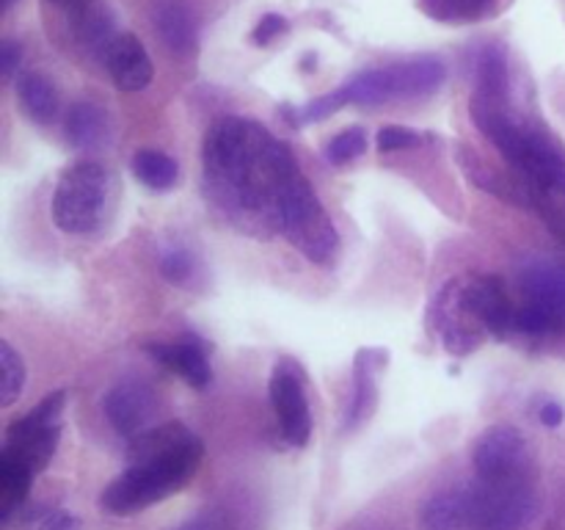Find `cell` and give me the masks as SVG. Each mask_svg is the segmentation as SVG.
I'll return each instance as SVG.
<instances>
[{
	"label": "cell",
	"instance_id": "27",
	"mask_svg": "<svg viewBox=\"0 0 565 530\" xmlns=\"http://www.w3.org/2000/svg\"><path fill=\"white\" fill-rule=\"evenodd\" d=\"M535 210L544 215L546 226H550V230L565 243V197L544 199V202L535 204Z\"/></svg>",
	"mask_w": 565,
	"mask_h": 530
},
{
	"label": "cell",
	"instance_id": "24",
	"mask_svg": "<svg viewBox=\"0 0 565 530\" xmlns=\"http://www.w3.org/2000/svg\"><path fill=\"white\" fill-rule=\"evenodd\" d=\"M160 274H163L171 285H185V282H191V276L196 274V259H193V254L188 252V248L174 246L169 248V252H163V257H160Z\"/></svg>",
	"mask_w": 565,
	"mask_h": 530
},
{
	"label": "cell",
	"instance_id": "20",
	"mask_svg": "<svg viewBox=\"0 0 565 530\" xmlns=\"http://www.w3.org/2000/svg\"><path fill=\"white\" fill-rule=\"evenodd\" d=\"M425 17L445 25H472L494 11L497 0H417Z\"/></svg>",
	"mask_w": 565,
	"mask_h": 530
},
{
	"label": "cell",
	"instance_id": "3",
	"mask_svg": "<svg viewBox=\"0 0 565 530\" xmlns=\"http://www.w3.org/2000/svg\"><path fill=\"white\" fill-rule=\"evenodd\" d=\"M475 127L500 149L519 180L533 197V208L544 199L565 197V147L561 138L533 116L513 105L511 92H478L469 99Z\"/></svg>",
	"mask_w": 565,
	"mask_h": 530
},
{
	"label": "cell",
	"instance_id": "4",
	"mask_svg": "<svg viewBox=\"0 0 565 530\" xmlns=\"http://www.w3.org/2000/svg\"><path fill=\"white\" fill-rule=\"evenodd\" d=\"M539 517L535 484H486L441 489L423 506V530H530Z\"/></svg>",
	"mask_w": 565,
	"mask_h": 530
},
{
	"label": "cell",
	"instance_id": "13",
	"mask_svg": "<svg viewBox=\"0 0 565 530\" xmlns=\"http://www.w3.org/2000/svg\"><path fill=\"white\" fill-rule=\"evenodd\" d=\"M103 412L121 436L132 439L141 431L152 428V417L158 412V395H154L152 386L138 379L119 381V384L105 392Z\"/></svg>",
	"mask_w": 565,
	"mask_h": 530
},
{
	"label": "cell",
	"instance_id": "22",
	"mask_svg": "<svg viewBox=\"0 0 565 530\" xmlns=\"http://www.w3.org/2000/svg\"><path fill=\"white\" fill-rule=\"evenodd\" d=\"M25 386V362L11 342H0V406H11Z\"/></svg>",
	"mask_w": 565,
	"mask_h": 530
},
{
	"label": "cell",
	"instance_id": "2",
	"mask_svg": "<svg viewBox=\"0 0 565 530\" xmlns=\"http://www.w3.org/2000/svg\"><path fill=\"white\" fill-rule=\"evenodd\" d=\"M204 442L188 425H152L127 445V467L99 495L103 511L130 517L185 489L199 473Z\"/></svg>",
	"mask_w": 565,
	"mask_h": 530
},
{
	"label": "cell",
	"instance_id": "19",
	"mask_svg": "<svg viewBox=\"0 0 565 530\" xmlns=\"http://www.w3.org/2000/svg\"><path fill=\"white\" fill-rule=\"evenodd\" d=\"M17 99H20L22 110L28 119L36 125H53L61 114V99L55 92L53 81L42 72H25L17 81Z\"/></svg>",
	"mask_w": 565,
	"mask_h": 530
},
{
	"label": "cell",
	"instance_id": "23",
	"mask_svg": "<svg viewBox=\"0 0 565 530\" xmlns=\"http://www.w3.org/2000/svg\"><path fill=\"white\" fill-rule=\"evenodd\" d=\"M367 149V132L362 127H348V130L337 132L329 144H326V160L334 166H345L351 160L362 158Z\"/></svg>",
	"mask_w": 565,
	"mask_h": 530
},
{
	"label": "cell",
	"instance_id": "21",
	"mask_svg": "<svg viewBox=\"0 0 565 530\" xmlns=\"http://www.w3.org/2000/svg\"><path fill=\"white\" fill-rule=\"evenodd\" d=\"M130 169L136 174V180L141 186L152 188V191H169L180 180V169H177L174 160L166 152H158V149H138L132 155Z\"/></svg>",
	"mask_w": 565,
	"mask_h": 530
},
{
	"label": "cell",
	"instance_id": "25",
	"mask_svg": "<svg viewBox=\"0 0 565 530\" xmlns=\"http://www.w3.org/2000/svg\"><path fill=\"white\" fill-rule=\"evenodd\" d=\"M379 149L381 152H397V149H414L419 144L428 141V136L414 127H403V125H390V127H381L379 130Z\"/></svg>",
	"mask_w": 565,
	"mask_h": 530
},
{
	"label": "cell",
	"instance_id": "1",
	"mask_svg": "<svg viewBox=\"0 0 565 530\" xmlns=\"http://www.w3.org/2000/svg\"><path fill=\"white\" fill-rule=\"evenodd\" d=\"M207 191L232 219H252L285 235L312 263L326 265L337 252L334 224L303 177L296 155L268 127L226 116L204 141Z\"/></svg>",
	"mask_w": 565,
	"mask_h": 530
},
{
	"label": "cell",
	"instance_id": "5",
	"mask_svg": "<svg viewBox=\"0 0 565 530\" xmlns=\"http://www.w3.org/2000/svg\"><path fill=\"white\" fill-rule=\"evenodd\" d=\"M64 406L66 392L58 390L6 428L3 451H0V517L6 524L20 511L33 478L47 469L58 447Z\"/></svg>",
	"mask_w": 565,
	"mask_h": 530
},
{
	"label": "cell",
	"instance_id": "18",
	"mask_svg": "<svg viewBox=\"0 0 565 530\" xmlns=\"http://www.w3.org/2000/svg\"><path fill=\"white\" fill-rule=\"evenodd\" d=\"M66 141L77 149H99L110 138L108 116L99 105L94 103H75L70 105L64 119Z\"/></svg>",
	"mask_w": 565,
	"mask_h": 530
},
{
	"label": "cell",
	"instance_id": "12",
	"mask_svg": "<svg viewBox=\"0 0 565 530\" xmlns=\"http://www.w3.org/2000/svg\"><path fill=\"white\" fill-rule=\"evenodd\" d=\"M461 296L467 301L469 312L478 318V324L497 340H508L516 331V307L508 296L500 276L486 274L461 279Z\"/></svg>",
	"mask_w": 565,
	"mask_h": 530
},
{
	"label": "cell",
	"instance_id": "9",
	"mask_svg": "<svg viewBox=\"0 0 565 530\" xmlns=\"http://www.w3.org/2000/svg\"><path fill=\"white\" fill-rule=\"evenodd\" d=\"M475 478L486 484H535V453L516 425H491L475 442Z\"/></svg>",
	"mask_w": 565,
	"mask_h": 530
},
{
	"label": "cell",
	"instance_id": "6",
	"mask_svg": "<svg viewBox=\"0 0 565 530\" xmlns=\"http://www.w3.org/2000/svg\"><path fill=\"white\" fill-rule=\"evenodd\" d=\"M447 77L445 61L436 55H412L386 66H370L348 77L334 92L315 97L296 110V125L323 121L345 105H384L392 99H417L439 92Z\"/></svg>",
	"mask_w": 565,
	"mask_h": 530
},
{
	"label": "cell",
	"instance_id": "14",
	"mask_svg": "<svg viewBox=\"0 0 565 530\" xmlns=\"http://www.w3.org/2000/svg\"><path fill=\"white\" fill-rule=\"evenodd\" d=\"M103 64L119 92H143L154 77V66L147 47L132 33H116L110 39L103 53Z\"/></svg>",
	"mask_w": 565,
	"mask_h": 530
},
{
	"label": "cell",
	"instance_id": "31",
	"mask_svg": "<svg viewBox=\"0 0 565 530\" xmlns=\"http://www.w3.org/2000/svg\"><path fill=\"white\" fill-rule=\"evenodd\" d=\"M539 420H541V423H544V425H550V428H557V425H561L563 420H565L563 406H561V403H555V401L541 403Z\"/></svg>",
	"mask_w": 565,
	"mask_h": 530
},
{
	"label": "cell",
	"instance_id": "17",
	"mask_svg": "<svg viewBox=\"0 0 565 530\" xmlns=\"http://www.w3.org/2000/svg\"><path fill=\"white\" fill-rule=\"evenodd\" d=\"M147 351L163 368H169L185 384H191L193 390H204L213 381V368H210L207 353L196 342H152V346H147Z\"/></svg>",
	"mask_w": 565,
	"mask_h": 530
},
{
	"label": "cell",
	"instance_id": "7",
	"mask_svg": "<svg viewBox=\"0 0 565 530\" xmlns=\"http://www.w3.org/2000/svg\"><path fill=\"white\" fill-rule=\"evenodd\" d=\"M110 202V174L97 160L64 169L53 191V221L61 232L88 235L105 221Z\"/></svg>",
	"mask_w": 565,
	"mask_h": 530
},
{
	"label": "cell",
	"instance_id": "26",
	"mask_svg": "<svg viewBox=\"0 0 565 530\" xmlns=\"http://www.w3.org/2000/svg\"><path fill=\"white\" fill-rule=\"evenodd\" d=\"M174 530H235V524H232L230 513L226 511H221V508H207V511L196 513V517L177 524Z\"/></svg>",
	"mask_w": 565,
	"mask_h": 530
},
{
	"label": "cell",
	"instance_id": "8",
	"mask_svg": "<svg viewBox=\"0 0 565 530\" xmlns=\"http://www.w3.org/2000/svg\"><path fill=\"white\" fill-rule=\"evenodd\" d=\"M524 304L516 309V331L527 337L565 335V265L533 257L519 271Z\"/></svg>",
	"mask_w": 565,
	"mask_h": 530
},
{
	"label": "cell",
	"instance_id": "29",
	"mask_svg": "<svg viewBox=\"0 0 565 530\" xmlns=\"http://www.w3.org/2000/svg\"><path fill=\"white\" fill-rule=\"evenodd\" d=\"M20 66H22V47L17 42H11V39H6V42L0 44V72H3L6 81H11Z\"/></svg>",
	"mask_w": 565,
	"mask_h": 530
},
{
	"label": "cell",
	"instance_id": "32",
	"mask_svg": "<svg viewBox=\"0 0 565 530\" xmlns=\"http://www.w3.org/2000/svg\"><path fill=\"white\" fill-rule=\"evenodd\" d=\"M17 3V0H3V6H6V9H11V6H14Z\"/></svg>",
	"mask_w": 565,
	"mask_h": 530
},
{
	"label": "cell",
	"instance_id": "11",
	"mask_svg": "<svg viewBox=\"0 0 565 530\" xmlns=\"http://www.w3.org/2000/svg\"><path fill=\"white\" fill-rule=\"evenodd\" d=\"M268 395L285 439L296 447L307 445L309 436H312V412H309L301 370L290 359L276 362L268 381Z\"/></svg>",
	"mask_w": 565,
	"mask_h": 530
},
{
	"label": "cell",
	"instance_id": "30",
	"mask_svg": "<svg viewBox=\"0 0 565 530\" xmlns=\"http://www.w3.org/2000/svg\"><path fill=\"white\" fill-rule=\"evenodd\" d=\"M39 530H83L81 519L72 517L70 511H53L44 517V522L39 524Z\"/></svg>",
	"mask_w": 565,
	"mask_h": 530
},
{
	"label": "cell",
	"instance_id": "28",
	"mask_svg": "<svg viewBox=\"0 0 565 530\" xmlns=\"http://www.w3.org/2000/svg\"><path fill=\"white\" fill-rule=\"evenodd\" d=\"M287 28H290V22H287L281 14H265L263 20L257 22V28L252 31V39L257 44H270L274 39H279Z\"/></svg>",
	"mask_w": 565,
	"mask_h": 530
},
{
	"label": "cell",
	"instance_id": "16",
	"mask_svg": "<svg viewBox=\"0 0 565 530\" xmlns=\"http://www.w3.org/2000/svg\"><path fill=\"white\" fill-rule=\"evenodd\" d=\"M154 31L174 55H193L199 47L196 14L185 0H154Z\"/></svg>",
	"mask_w": 565,
	"mask_h": 530
},
{
	"label": "cell",
	"instance_id": "15",
	"mask_svg": "<svg viewBox=\"0 0 565 530\" xmlns=\"http://www.w3.org/2000/svg\"><path fill=\"white\" fill-rule=\"evenodd\" d=\"M386 364L384 348H362L353 362V390L345 406V431L359 428L379 403V373Z\"/></svg>",
	"mask_w": 565,
	"mask_h": 530
},
{
	"label": "cell",
	"instance_id": "10",
	"mask_svg": "<svg viewBox=\"0 0 565 530\" xmlns=\"http://www.w3.org/2000/svg\"><path fill=\"white\" fill-rule=\"evenodd\" d=\"M430 324H434L441 346L456 357H469L489 337V331L478 324V318L469 312L467 301H463L461 279H452L441 287L430 307Z\"/></svg>",
	"mask_w": 565,
	"mask_h": 530
}]
</instances>
